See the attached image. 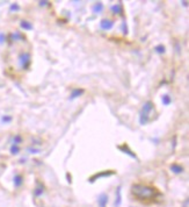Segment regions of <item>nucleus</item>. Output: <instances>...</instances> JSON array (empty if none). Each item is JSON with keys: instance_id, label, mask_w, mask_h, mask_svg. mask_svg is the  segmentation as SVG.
I'll return each mask as SVG.
<instances>
[{"instance_id": "nucleus-24", "label": "nucleus", "mask_w": 189, "mask_h": 207, "mask_svg": "<svg viewBox=\"0 0 189 207\" xmlns=\"http://www.w3.org/2000/svg\"><path fill=\"white\" fill-rule=\"evenodd\" d=\"M27 150H28L30 154H38V153H41V149H36V148H28Z\"/></svg>"}, {"instance_id": "nucleus-5", "label": "nucleus", "mask_w": 189, "mask_h": 207, "mask_svg": "<svg viewBox=\"0 0 189 207\" xmlns=\"http://www.w3.org/2000/svg\"><path fill=\"white\" fill-rule=\"evenodd\" d=\"M117 149L121 151V153H123V154H125V155H128L129 157H131V158L133 159H136V161H138V157H137V155L133 153L132 150L129 148V145L127 144V143H124V144L122 145H118L117 147Z\"/></svg>"}, {"instance_id": "nucleus-29", "label": "nucleus", "mask_w": 189, "mask_h": 207, "mask_svg": "<svg viewBox=\"0 0 189 207\" xmlns=\"http://www.w3.org/2000/svg\"><path fill=\"white\" fill-rule=\"evenodd\" d=\"M181 4H182L184 7H187V6H188V1H181Z\"/></svg>"}, {"instance_id": "nucleus-25", "label": "nucleus", "mask_w": 189, "mask_h": 207, "mask_svg": "<svg viewBox=\"0 0 189 207\" xmlns=\"http://www.w3.org/2000/svg\"><path fill=\"white\" fill-rule=\"evenodd\" d=\"M6 41V36H5V34L4 33H0V44L1 43H4Z\"/></svg>"}, {"instance_id": "nucleus-9", "label": "nucleus", "mask_w": 189, "mask_h": 207, "mask_svg": "<svg viewBox=\"0 0 189 207\" xmlns=\"http://www.w3.org/2000/svg\"><path fill=\"white\" fill-rule=\"evenodd\" d=\"M8 40H10V42H15V41L24 40V36L21 33H19V32H15V33H13V34H10Z\"/></svg>"}, {"instance_id": "nucleus-20", "label": "nucleus", "mask_w": 189, "mask_h": 207, "mask_svg": "<svg viewBox=\"0 0 189 207\" xmlns=\"http://www.w3.org/2000/svg\"><path fill=\"white\" fill-rule=\"evenodd\" d=\"M20 153V148L19 145H15L13 144L12 147H10V154L12 155H18Z\"/></svg>"}, {"instance_id": "nucleus-19", "label": "nucleus", "mask_w": 189, "mask_h": 207, "mask_svg": "<svg viewBox=\"0 0 189 207\" xmlns=\"http://www.w3.org/2000/svg\"><path fill=\"white\" fill-rule=\"evenodd\" d=\"M22 142V136L21 135H15L14 137H13V144H15V145H18V144H20Z\"/></svg>"}, {"instance_id": "nucleus-12", "label": "nucleus", "mask_w": 189, "mask_h": 207, "mask_svg": "<svg viewBox=\"0 0 189 207\" xmlns=\"http://www.w3.org/2000/svg\"><path fill=\"white\" fill-rule=\"evenodd\" d=\"M170 170H172V172L179 175L183 172V166H181L180 164H172L170 165Z\"/></svg>"}, {"instance_id": "nucleus-11", "label": "nucleus", "mask_w": 189, "mask_h": 207, "mask_svg": "<svg viewBox=\"0 0 189 207\" xmlns=\"http://www.w3.org/2000/svg\"><path fill=\"white\" fill-rule=\"evenodd\" d=\"M104 6L102 2H95L93 7H92V10H93V13L94 14H100V13H102V11H103Z\"/></svg>"}, {"instance_id": "nucleus-10", "label": "nucleus", "mask_w": 189, "mask_h": 207, "mask_svg": "<svg viewBox=\"0 0 189 207\" xmlns=\"http://www.w3.org/2000/svg\"><path fill=\"white\" fill-rule=\"evenodd\" d=\"M98 202H99L100 207H106L107 204H108V196L106 193H102L99 197V199H98Z\"/></svg>"}, {"instance_id": "nucleus-18", "label": "nucleus", "mask_w": 189, "mask_h": 207, "mask_svg": "<svg viewBox=\"0 0 189 207\" xmlns=\"http://www.w3.org/2000/svg\"><path fill=\"white\" fill-rule=\"evenodd\" d=\"M161 101H162L164 106H168V105H170V102H172V98L168 94H165V96H162Z\"/></svg>"}, {"instance_id": "nucleus-8", "label": "nucleus", "mask_w": 189, "mask_h": 207, "mask_svg": "<svg viewBox=\"0 0 189 207\" xmlns=\"http://www.w3.org/2000/svg\"><path fill=\"white\" fill-rule=\"evenodd\" d=\"M43 192H44V185L42 183H40V182H36V188L34 190V196L40 197V196L43 194Z\"/></svg>"}, {"instance_id": "nucleus-6", "label": "nucleus", "mask_w": 189, "mask_h": 207, "mask_svg": "<svg viewBox=\"0 0 189 207\" xmlns=\"http://www.w3.org/2000/svg\"><path fill=\"white\" fill-rule=\"evenodd\" d=\"M114 27V21L110 19H102L100 21V28L103 30H110Z\"/></svg>"}, {"instance_id": "nucleus-2", "label": "nucleus", "mask_w": 189, "mask_h": 207, "mask_svg": "<svg viewBox=\"0 0 189 207\" xmlns=\"http://www.w3.org/2000/svg\"><path fill=\"white\" fill-rule=\"evenodd\" d=\"M154 108V104L152 101H146L144 105H143L142 110L139 112V123L142 126H145L149 123L150 121V113L153 111Z\"/></svg>"}, {"instance_id": "nucleus-16", "label": "nucleus", "mask_w": 189, "mask_h": 207, "mask_svg": "<svg viewBox=\"0 0 189 207\" xmlns=\"http://www.w3.org/2000/svg\"><path fill=\"white\" fill-rule=\"evenodd\" d=\"M121 186H118L117 190H116V201H115V206L118 207L121 205V201H122V197H121Z\"/></svg>"}, {"instance_id": "nucleus-7", "label": "nucleus", "mask_w": 189, "mask_h": 207, "mask_svg": "<svg viewBox=\"0 0 189 207\" xmlns=\"http://www.w3.org/2000/svg\"><path fill=\"white\" fill-rule=\"evenodd\" d=\"M84 93H85L84 88H73L71 92V96H70V100H74V99L79 98L80 96H82Z\"/></svg>"}, {"instance_id": "nucleus-4", "label": "nucleus", "mask_w": 189, "mask_h": 207, "mask_svg": "<svg viewBox=\"0 0 189 207\" xmlns=\"http://www.w3.org/2000/svg\"><path fill=\"white\" fill-rule=\"evenodd\" d=\"M116 174L114 170H104V171H100L98 174L93 175L90 179H88V182L90 183H94L95 180H98L100 178H106V177H110V176H114V175Z\"/></svg>"}, {"instance_id": "nucleus-13", "label": "nucleus", "mask_w": 189, "mask_h": 207, "mask_svg": "<svg viewBox=\"0 0 189 207\" xmlns=\"http://www.w3.org/2000/svg\"><path fill=\"white\" fill-rule=\"evenodd\" d=\"M20 27L22 29H24V30H33L34 29V26L30 22H28V21H26V20H22L21 22H20Z\"/></svg>"}, {"instance_id": "nucleus-15", "label": "nucleus", "mask_w": 189, "mask_h": 207, "mask_svg": "<svg viewBox=\"0 0 189 207\" xmlns=\"http://www.w3.org/2000/svg\"><path fill=\"white\" fill-rule=\"evenodd\" d=\"M111 12H113L114 14H120V15H121L123 13L122 5H121V4H117V5L111 6Z\"/></svg>"}, {"instance_id": "nucleus-23", "label": "nucleus", "mask_w": 189, "mask_h": 207, "mask_svg": "<svg viewBox=\"0 0 189 207\" xmlns=\"http://www.w3.org/2000/svg\"><path fill=\"white\" fill-rule=\"evenodd\" d=\"M122 32H123V34H128V26H127V22L125 21H123L122 22Z\"/></svg>"}, {"instance_id": "nucleus-14", "label": "nucleus", "mask_w": 189, "mask_h": 207, "mask_svg": "<svg viewBox=\"0 0 189 207\" xmlns=\"http://www.w3.org/2000/svg\"><path fill=\"white\" fill-rule=\"evenodd\" d=\"M13 180H14L15 188H20V186L22 185V183H23V177H22L21 175H15Z\"/></svg>"}, {"instance_id": "nucleus-27", "label": "nucleus", "mask_w": 189, "mask_h": 207, "mask_svg": "<svg viewBox=\"0 0 189 207\" xmlns=\"http://www.w3.org/2000/svg\"><path fill=\"white\" fill-rule=\"evenodd\" d=\"M175 145H176V136L173 137V145H172V147H173V150L175 149Z\"/></svg>"}, {"instance_id": "nucleus-28", "label": "nucleus", "mask_w": 189, "mask_h": 207, "mask_svg": "<svg viewBox=\"0 0 189 207\" xmlns=\"http://www.w3.org/2000/svg\"><path fill=\"white\" fill-rule=\"evenodd\" d=\"M66 178H67V182H69V183H72V177L70 176V174H66Z\"/></svg>"}, {"instance_id": "nucleus-22", "label": "nucleus", "mask_w": 189, "mask_h": 207, "mask_svg": "<svg viewBox=\"0 0 189 207\" xmlns=\"http://www.w3.org/2000/svg\"><path fill=\"white\" fill-rule=\"evenodd\" d=\"M1 121H2L4 123H8V122L12 121V116L10 115H4L2 118H1Z\"/></svg>"}, {"instance_id": "nucleus-17", "label": "nucleus", "mask_w": 189, "mask_h": 207, "mask_svg": "<svg viewBox=\"0 0 189 207\" xmlns=\"http://www.w3.org/2000/svg\"><path fill=\"white\" fill-rule=\"evenodd\" d=\"M154 51H156L157 54H159V55L165 54V51H166L165 45H164V44H159V45H157V47H154Z\"/></svg>"}, {"instance_id": "nucleus-3", "label": "nucleus", "mask_w": 189, "mask_h": 207, "mask_svg": "<svg viewBox=\"0 0 189 207\" xmlns=\"http://www.w3.org/2000/svg\"><path fill=\"white\" fill-rule=\"evenodd\" d=\"M19 64L23 70H28L32 64V56L29 53H21L19 55Z\"/></svg>"}, {"instance_id": "nucleus-26", "label": "nucleus", "mask_w": 189, "mask_h": 207, "mask_svg": "<svg viewBox=\"0 0 189 207\" xmlns=\"http://www.w3.org/2000/svg\"><path fill=\"white\" fill-rule=\"evenodd\" d=\"M40 6H50V1H38Z\"/></svg>"}, {"instance_id": "nucleus-21", "label": "nucleus", "mask_w": 189, "mask_h": 207, "mask_svg": "<svg viewBox=\"0 0 189 207\" xmlns=\"http://www.w3.org/2000/svg\"><path fill=\"white\" fill-rule=\"evenodd\" d=\"M10 12H18V11H20V6L18 4H12L10 7Z\"/></svg>"}, {"instance_id": "nucleus-1", "label": "nucleus", "mask_w": 189, "mask_h": 207, "mask_svg": "<svg viewBox=\"0 0 189 207\" xmlns=\"http://www.w3.org/2000/svg\"><path fill=\"white\" fill-rule=\"evenodd\" d=\"M131 193L132 196L138 198L139 200H146V199H153L158 194L157 188L144 185V184H133L131 186Z\"/></svg>"}]
</instances>
